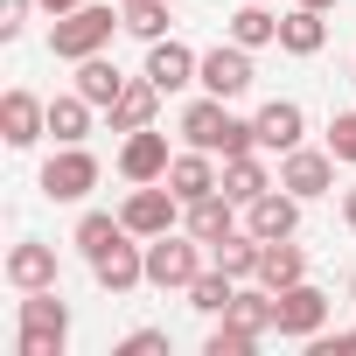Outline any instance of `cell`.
<instances>
[{"label": "cell", "instance_id": "cb8c5ba5", "mask_svg": "<svg viewBox=\"0 0 356 356\" xmlns=\"http://www.w3.org/2000/svg\"><path fill=\"white\" fill-rule=\"evenodd\" d=\"M126 84H133V77H119V70H112V63H105V49H98V56H84V63H77V91H84V98H91V105H98V112H112V105H119V91H126Z\"/></svg>", "mask_w": 356, "mask_h": 356}, {"label": "cell", "instance_id": "603a6c76", "mask_svg": "<svg viewBox=\"0 0 356 356\" xmlns=\"http://www.w3.org/2000/svg\"><path fill=\"white\" fill-rule=\"evenodd\" d=\"M154 112H161V91H154L147 77H133L105 119H112V133H140V126H154Z\"/></svg>", "mask_w": 356, "mask_h": 356}, {"label": "cell", "instance_id": "8d00e7d4", "mask_svg": "<svg viewBox=\"0 0 356 356\" xmlns=\"http://www.w3.org/2000/svg\"><path fill=\"white\" fill-rule=\"evenodd\" d=\"M300 8H321V15H328V8H342V0H300Z\"/></svg>", "mask_w": 356, "mask_h": 356}, {"label": "cell", "instance_id": "30bf717a", "mask_svg": "<svg viewBox=\"0 0 356 356\" xmlns=\"http://www.w3.org/2000/svg\"><path fill=\"white\" fill-rule=\"evenodd\" d=\"M273 300H280V335H286V342H314V335L328 328V293H321V286L300 280V286H280Z\"/></svg>", "mask_w": 356, "mask_h": 356}, {"label": "cell", "instance_id": "f35d334b", "mask_svg": "<svg viewBox=\"0 0 356 356\" xmlns=\"http://www.w3.org/2000/svg\"><path fill=\"white\" fill-rule=\"evenodd\" d=\"M119 8H133V0H119Z\"/></svg>", "mask_w": 356, "mask_h": 356}, {"label": "cell", "instance_id": "e575fe53", "mask_svg": "<svg viewBox=\"0 0 356 356\" xmlns=\"http://www.w3.org/2000/svg\"><path fill=\"white\" fill-rule=\"evenodd\" d=\"M342 224H349V231H356V182H349V189H342Z\"/></svg>", "mask_w": 356, "mask_h": 356}, {"label": "cell", "instance_id": "d4e9b609", "mask_svg": "<svg viewBox=\"0 0 356 356\" xmlns=\"http://www.w3.org/2000/svg\"><path fill=\"white\" fill-rule=\"evenodd\" d=\"M259 245H266V238H252V231L238 224L231 238H217V245H210V266H224L231 280H259Z\"/></svg>", "mask_w": 356, "mask_h": 356}, {"label": "cell", "instance_id": "1f68e13d", "mask_svg": "<svg viewBox=\"0 0 356 356\" xmlns=\"http://www.w3.org/2000/svg\"><path fill=\"white\" fill-rule=\"evenodd\" d=\"M119 356H168V328H133L119 342Z\"/></svg>", "mask_w": 356, "mask_h": 356}, {"label": "cell", "instance_id": "5bb4252c", "mask_svg": "<svg viewBox=\"0 0 356 356\" xmlns=\"http://www.w3.org/2000/svg\"><path fill=\"white\" fill-rule=\"evenodd\" d=\"M168 133H154V126H140V133H126V147H119V175L126 182H168Z\"/></svg>", "mask_w": 356, "mask_h": 356}, {"label": "cell", "instance_id": "3957f363", "mask_svg": "<svg viewBox=\"0 0 356 356\" xmlns=\"http://www.w3.org/2000/svg\"><path fill=\"white\" fill-rule=\"evenodd\" d=\"M203 252H210V245H203L196 231H161V238H147V286H161V293H189V280L210 266Z\"/></svg>", "mask_w": 356, "mask_h": 356}, {"label": "cell", "instance_id": "f546056e", "mask_svg": "<svg viewBox=\"0 0 356 356\" xmlns=\"http://www.w3.org/2000/svg\"><path fill=\"white\" fill-rule=\"evenodd\" d=\"M259 342H266V335H245L238 321H224V314H217V328H210V342H203V356H252Z\"/></svg>", "mask_w": 356, "mask_h": 356}, {"label": "cell", "instance_id": "9c48e42d", "mask_svg": "<svg viewBox=\"0 0 356 356\" xmlns=\"http://www.w3.org/2000/svg\"><path fill=\"white\" fill-rule=\"evenodd\" d=\"M91 280L105 286V293H133V286H147V238H119V245H105L98 259H91Z\"/></svg>", "mask_w": 356, "mask_h": 356}, {"label": "cell", "instance_id": "74e56055", "mask_svg": "<svg viewBox=\"0 0 356 356\" xmlns=\"http://www.w3.org/2000/svg\"><path fill=\"white\" fill-rule=\"evenodd\" d=\"M349 300H356V273H349Z\"/></svg>", "mask_w": 356, "mask_h": 356}, {"label": "cell", "instance_id": "836d02e7", "mask_svg": "<svg viewBox=\"0 0 356 356\" xmlns=\"http://www.w3.org/2000/svg\"><path fill=\"white\" fill-rule=\"evenodd\" d=\"M307 349H314V356H356V328H335V335L321 328V335H314Z\"/></svg>", "mask_w": 356, "mask_h": 356}, {"label": "cell", "instance_id": "f1b7e54d", "mask_svg": "<svg viewBox=\"0 0 356 356\" xmlns=\"http://www.w3.org/2000/svg\"><path fill=\"white\" fill-rule=\"evenodd\" d=\"M168 8H175V0H133V8H126V35L161 42V35H168Z\"/></svg>", "mask_w": 356, "mask_h": 356}, {"label": "cell", "instance_id": "7c38bea8", "mask_svg": "<svg viewBox=\"0 0 356 356\" xmlns=\"http://www.w3.org/2000/svg\"><path fill=\"white\" fill-rule=\"evenodd\" d=\"M168 189L182 196V203H203V196H217L224 189V168H217V154H203V147H182L168 161Z\"/></svg>", "mask_w": 356, "mask_h": 356}, {"label": "cell", "instance_id": "83f0119b", "mask_svg": "<svg viewBox=\"0 0 356 356\" xmlns=\"http://www.w3.org/2000/svg\"><path fill=\"white\" fill-rule=\"evenodd\" d=\"M119 238H126V217H112V210H84L70 245H77L84 259H98V252H105V245H119Z\"/></svg>", "mask_w": 356, "mask_h": 356}, {"label": "cell", "instance_id": "7402d4cb", "mask_svg": "<svg viewBox=\"0 0 356 356\" xmlns=\"http://www.w3.org/2000/svg\"><path fill=\"white\" fill-rule=\"evenodd\" d=\"M182 231H196L203 245H217V238H231V231H238V203L217 189V196H203V203H189V210H182Z\"/></svg>", "mask_w": 356, "mask_h": 356}, {"label": "cell", "instance_id": "484cf974", "mask_svg": "<svg viewBox=\"0 0 356 356\" xmlns=\"http://www.w3.org/2000/svg\"><path fill=\"white\" fill-rule=\"evenodd\" d=\"M231 42H245V49H266V42H280V15L266 8V0H245V8L231 15Z\"/></svg>", "mask_w": 356, "mask_h": 356}, {"label": "cell", "instance_id": "8992f818", "mask_svg": "<svg viewBox=\"0 0 356 356\" xmlns=\"http://www.w3.org/2000/svg\"><path fill=\"white\" fill-rule=\"evenodd\" d=\"M182 196H175L168 182H133V196L119 203V217H126V231L133 238H161V231H175V224H182Z\"/></svg>", "mask_w": 356, "mask_h": 356}, {"label": "cell", "instance_id": "7a4b0ae2", "mask_svg": "<svg viewBox=\"0 0 356 356\" xmlns=\"http://www.w3.org/2000/svg\"><path fill=\"white\" fill-rule=\"evenodd\" d=\"M112 29H126V15H112V0H84V8L56 15L49 56H56V63H84V56H98V49L112 42Z\"/></svg>", "mask_w": 356, "mask_h": 356}, {"label": "cell", "instance_id": "4dcf8cb0", "mask_svg": "<svg viewBox=\"0 0 356 356\" xmlns=\"http://www.w3.org/2000/svg\"><path fill=\"white\" fill-rule=\"evenodd\" d=\"M328 154L356 168V112H335V119H328Z\"/></svg>", "mask_w": 356, "mask_h": 356}, {"label": "cell", "instance_id": "52a82bcc", "mask_svg": "<svg viewBox=\"0 0 356 356\" xmlns=\"http://www.w3.org/2000/svg\"><path fill=\"white\" fill-rule=\"evenodd\" d=\"M280 189H293L300 203L335 196V154L328 147H286L280 154Z\"/></svg>", "mask_w": 356, "mask_h": 356}, {"label": "cell", "instance_id": "d6986e66", "mask_svg": "<svg viewBox=\"0 0 356 356\" xmlns=\"http://www.w3.org/2000/svg\"><path fill=\"white\" fill-rule=\"evenodd\" d=\"M321 42H328V15L293 0V15H280V49L286 56H321Z\"/></svg>", "mask_w": 356, "mask_h": 356}, {"label": "cell", "instance_id": "ba28073f", "mask_svg": "<svg viewBox=\"0 0 356 356\" xmlns=\"http://www.w3.org/2000/svg\"><path fill=\"white\" fill-rule=\"evenodd\" d=\"M196 84H203L210 98H245V91H252V49L224 35L217 49H203V70H196Z\"/></svg>", "mask_w": 356, "mask_h": 356}, {"label": "cell", "instance_id": "4fadbf2b", "mask_svg": "<svg viewBox=\"0 0 356 356\" xmlns=\"http://www.w3.org/2000/svg\"><path fill=\"white\" fill-rule=\"evenodd\" d=\"M245 231H252V238H293V231H300V196L273 182L266 196L245 203Z\"/></svg>", "mask_w": 356, "mask_h": 356}, {"label": "cell", "instance_id": "44dd1931", "mask_svg": "<svg viewBox=\"0 0 356 356\" xmlns=\"http://www.w3.org/2000/svg\"><path fill=\"white\" fill-rule=\"evenodd\" d=\"M91 98L84 91H63V98H49V140L56 147H84V133H91Z\"/></svg>", "mask_w": 356, "mask_h": 356}, {"label": "cell", "instance_id": "8fae6325", "mask_svg": "<svg viewBox=\"0 0 356 356\" xmlns=\"http://www.w3.org/2000/svg\"><path fill=\"white\" fill-rule=\"evenodd\" d=\"M196 70H203V56H196L189 42L161 35V42H147V70H140V77H147L161 98H168V91H189V84H196Z\"/></svg>", "mask_w": 356, "mask_h": 356}, {"label": "cell", "instance_id": "ffe728a7", "mask_svg": "<svg viewBox=\"0 0 356 356\" xmlns=\"http://www.w3.org/2000/svg\"><path fill=\"white\" fill-rule=\"evenodd\" d=\"M273 182H280V175H273V168L259 161V147H252V154H231V161H224V196H231L238 210H245L252 196H266Z\"/></svg>", "mask_w": 356, "mask_h": 356}, {"label": "cell", "instance_id": "4316f807", "mask_svg": "<svg viewBox=\"0 0 356 356\" xmlns=\"http://www.w3.org/2000/svg\"><path fill=\"white\" fill-rule=\"evenodd\" d=\"M231 300H238V280H231L224 266H203V273L189 280V307H196V314H224Z\"/></svg>", "mask_w": 356, "mask_h": 356}, {"label": "cell", "instance_id": "ac0fdd59", "mask_svg": "<svg viewBox=\"0 0 356 356\" xmlns=\"http://www.w3.org/2000/svg\"><path fill=\"white\" fill-rule=\"evenodd\" d=\"M300 280H307V252L293 238H266L259 245V286L280 293V286H300Z\"/></svg>", "mask_w": 356, "mask_h": 356}, {"label": "cell", "instance_id": "5b68a950", "mask_svg": "<svg viewBox=\"0 0 356 356\" xmlns=\"http://www.w3.org/2000/svg\"><path fill=\"white\" fill-rule=\"evenodd\" d=\"M98 175H105V168H98L91 147H56V154L42 161V196H49V203H84V196L98 189Z\"/></svg>", "mask_w": 356, "mask_h": 356}, {"label": "cell", "instance_id": "277c9868", "mask_svg": "<svg viewBox=\"0 0 356 356\" xmlns=\"http://www.w3.org/2000/svg\"><path fill=\"white\" fill-rule=\"evenodd\" d=\"M63 342H70V307H63V293H56V286L22 293V342H15V356H63Z\"/></svg>", "mask_w": 356, "mask_h": 356}, {"label": "cell", "instance_id": "6da1fadb", "mask_svg": "<svg viewBox=\"0 0 356 356\" xmlns=\"http://www.w3.org/2000/svg\"><path fill=\"white\" fill-rule=\"evenodd\" d=\"M182 140L189 147H203V154H217V161H231V154H252L259 147V126L252 119H238L231 112V98H196V105H182ZM266 154V147H259Z\"/></svg>", "mask_w": 356, "mask_h": 356}, {"label": "cell", "instance_id": "9a60e30c", "mask_svg": "<svg viewBox=\"0 0 356 356\" xmlns=\"http://www.w3.org/2000/svg\"><path fill=\"white\" fill-rule=\"evenodd\" d=\"M42 133H49V105L35 91H8L0 98V140L8 147H35Z\"/></svg>", "mask_w": 356, "mask_h": 356}, {"label": "cell", "instance_id": "e0dca14e", "mask_svg": "<svg viewBox=\"0 0 356 356\" xmlns=\"http://www.w3.org/2000/svg\"><path fill=\"white\" fill-rule=\"evenodd\" d=\"M8 286H15V293L56 286V245H42V238H22V245L8 252Z\"/></svg>", "mask_w": 356, "mask_h": 356}, {"label": "cell", "instance_id": "d590c367", "mask_svg": "<svg viewBox=\"0 0 356 356\" xmlns=\"http://www.w3.org/2000/svg\"><path fill=\"white\" fill-rule=\"evenodd\" d=\"M35 8H49V15H70V8H84V0H35Z\"/></svg>", "mask_w": 356, "mask_h": 356}, {"label": "cell", "instance_id": "2e32d148", "mask_svg": "<svg viewBox=\"0 0 356 356\" xmlns=\"http://www.w3.org/2000/svg\"><path fill=\"white\" fill-rule=\"evenodd\" d=\"M252 126H259V147H266V154H286V147H300L307 112H300L293 98H273V105H259V112H252Z\"/></svg>", "mask_w": 356, "mask_h": 356}, {"label": "cell", "instance_id": "d6a6232c", "mask_svg": "<svg viewBox=\"0 0 356 356\" xmlns=\"http://www.w3.org/2000/svg\"><path fill=\"white\" fill-rule=\"evenodd\" d=\"M29 8H35V0H0V42H15L29 29Z\"/></svg>", "mask_w": 356, "mask_h": 356}]
</instances>
